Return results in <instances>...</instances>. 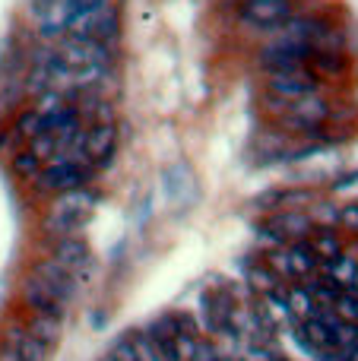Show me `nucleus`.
<instances>
[{"label": "nucleus", "instance_id": "obj_1", "mask_svg": "<svg viewBox=\"0 0 358 361\" xmlns=\"http://www.w3.org/2000/svg\"><path fill=\"white\" fill-rule=\"evenodd\" d=\"M238 288L235 286H219L200 295V320L197 326L216 336H235V320H238Z\"/></svg>", "mask_w": 358, "mask_h": 361}, {"label": "nucleus", "instance_id": "obj_11", "mask_svg": "<svg viewBox=\"0 0 358 361\" xmlns=\"http://www.w3.org/2000/svg\"><path fill=\"white\" fill-rule=\"evenodd\" d=\"M25 330H29L35 339H42L44 345H54L57 336H61V317H54V314H32Z\"/></svg>", "mask_w": 358, "mask_h": 361}, {"label": "nucleus", "instance_id": "obj_2", "mask_svg": "<svg viewBox=\"0 0 358 361\" xmlns=\"http://www.w3.org/2000/svg\"><path fill=\"white\" fill-rule=\"evenodd\" d=\"M92 175L95 169L89 162L57 156L32 175V184H35L38 193H67V190H76V187H89Z\"/></svg>", "mask_w": 358, "mask_h": 361}, {"label": "nucleus", "instance_id": "obj_4", "mask_svg": "<svg viewBox=\"0 0 358 361\" xmlns=\"http://www.w3.org/2000/svg\"><path fill=\"white\" fill-rule=\"evenodd\" d=\"M266 86H270V92L276 95V99H283L285 105H289V102H298V99H304V95H314L317 86H321V76H317L308 63H302V67L266 73Z\"/></svg>", "mask_w": 358, "mask_h": 361}, {"label": "nucleus", "instance_id": "obj_14", "mask_svg": "<svg viewBox=\"0 0 358 361\" xmlns=\"http://www.w3.org/2000/svg\"><path fill=\"white\" fill-rule=\"evenodd\" d=\"M340 222L346 225V228H355L358 231V203L355 206H346V209L340 212Z\"/></svg>", "mask_w": 358, "mask_h": 361}, {"label": "nucleus", "instance_id": "obj_15", "mask_svg": "<svg viewBox=\"0 0 358 361\" xmlns=\"http://www.w3.org/2000/svg\"><path fill=\"white\" fill-rule=\"evenodd\" d=\"M216 361H235V358H222V355H219V358H216Z\"/></svg>", "mask_w": 358, "mask_h": 361}, {"label": "nucleus", "instance_id": "obj_3", "mask_svg": "<svg viewBox=\"0 0 358 361\" xmlns=\"http://www.w3.org/2000/svg\"><path fill=\"white\" fill-rule=\"evenodd\" d=\"M95 209V193L89 187H76V190H67L54 200L48 219H44V228L54 231L57 238L63 235H76L80 225L89 219V212Z\"/></svg>", "mask_w": 358, "mask_h": 361}, {"label": "nucleus", "instance_id": "obj_13", "mask_svg": "<svg viewBox=\"0 0 358 361\" xmlns=\"http://www.w3.org/2000/svg\"><path fill=\"white\" fill-rule=\"evenodd\" d=\"M38 169H42V162H38L29 149H23L16 159H13V171H16V175H23V178H32Z\"/></svg>", "mask_w": 358, "mask_h": 361}, {"label": "nucleus", "instance_id": "obj_5", "mask_svg": "<svg viewBox=\"0 0 358 361\" xmlns=\"http://www.w3.org/2000/svg\"><path fill=\"white\" fill-rule=\"evenodd\" d=\"M327 118H330V105L314 92L298 102H289V111L283 114V127L292 133H317L321 124H327Z\"/></svg>", "mask_w": 358, "mask_h": 361}, {"label": "nucleus", "instance_id": "obj_7", "mask_svg": "<svg viewBox=\"0 0 358 361\" xmlns=\"http://www.w3.org/2000/svg\"><path fill=\"white\" fill-rule=\"evenodd\" d=\"M289 16H295L292 0H241V19L254 29H283Z\"/></svg>", "mask_w": 358, "mask_h": 361}, {"label": "nucleus", "instance_id": "obj_6", "mask_svg": "<svg viewBox=\"0 0 358 361\" xmlns=\"http://www.w3.org/2000/svg\"><path fill=\"white\" fill-rule=\"evenodd\" d=\"M114 149H118V127H114V121H95V124L86 127V133H82V156H86V162L95 171L111 162Z\"/></svg>", "mask_w": 358, "mask_h": 361}, {"label": "nucleus", "instance_id": "obj_10", "mask_svg": "<svg viewBox=\"0 0 358 361\" xmlns=\"http://www.w3.org/2000/svg\"><path fill=\"white\" fill-rule=\"evenodd\" d=\"M105 0H63V6H61V16L57 19H51V23H44V35H61V32H67L70 25L76 23L80 16H86V13H92L95 6H101Z\"/></svg>", "mask_w": 358, "mask_h": 361}, {"label": "nucleus", "instance_id": "obj_8", "mask_svg": "<svg viewBox=\"0 0 358 361\" xmlns=\"http://www.w3.org/2000/svg\"><path fill=\"white\" fill-rule=\"evenodd\" d=\"M51 260H57L67 273H73L76 279H80V273H86L89 263H92V254H89V244L82 241L80 235H63L54 241Z\"/></svg>", "mask_w": 358, "mask_h": 361}, {"label": "nucleus", "instance_id": "obj_9", "mask_svg": "<svg viewBox=\"0 0 358 361\" xmlns=\"http://www.w3.org/2000/svg\"><path fill=\"white\" fill-rule=\"evenodd\" d=\"M32 276H35V279L42 282V286L48 288V292L54 295L61 305H67V301L73 298L76 282H80L73 273H67V269H63L57 260H42L35 269H32Z\"/></svg>", "mask_w": 358, "mask_h": 361}, {"label": "nucleus", "instance_id": "obj_16", "mask_svg": "<svg viewBox=\"0 0 358 361\" xmlns=\"http://www.w3.org/2000/svg\"><path fill=\"white\" fill-rule=\"evenodd\" d=\"M355 343H358V324H355Z\"/></svg>", "mask_w": 358, "mask_h": 361}, {"label": "nucleus", "instance_id": "obj_12", "mask_svg": "<svg viewBox=\"0 0 358 361\" xmlns=\"http://www.w3.org/2000/svg\"><path fill=\"white\" fill-rule=\"evenodd\" d=\"M311 241V247L317 250V257H321V267L323 263H330V260H336V257L342 254V244H340V238L333 235V231H317L314 238H308Z\"/></svg>", "mask_w": 358, "mask_h": 361}]
</instances>
